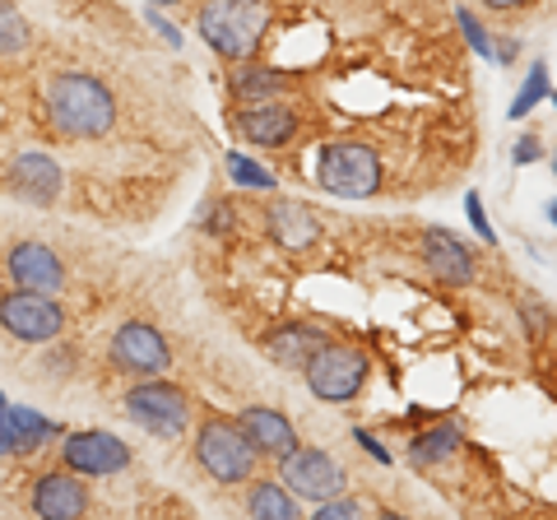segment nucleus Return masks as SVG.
Masks as SVG:
<instances>
[{
	"label": "nucleus",
	"instance_id": "obj_6",
	"mask_svg": "<svg viewBox=\"0 0 557 520\" xmlns=\"http://www.w3.org/2000/svg\"><path fill=\"white\" fill-rule=\"evenodd\" d=\"M126 413L145 432H153V437H177L190 423V400L172 381H145V386H135L126 395Z\"/></svg>",
	"mask_w": 557,
	"mask_h": 520
},
{
	"label": "nucleus",
	"instance_id": "obj_38",
	"mask_svg": "<svg viewBox=\"0 0 557 520\" xmlns=\"http://www.w3.org/2000/svg\"><path fill=\"white\" fill-rule=\"evenodd\" d=\"M153 5H172V0H153Z\"/></svg>",
	"mask_w": 557,
	"mask_h": 520
},
{
	"label": "nucleus",
	"instance_id": "obj_22",
	"mask_svg": "<svg viewBox=\"0 0 557 520\" xmlns=\"http://www.w3.org/2000/svg\"><path fill=\"white\" fill-rule=\"evenodd\" d=\"M548 94H553L548 65H544V61H534V65H530V75L520 79V94L511 98V112H507V116H516V121H520V116H530V112H534V108H539V102H544Z\"/></svg>",
	"mask_w": 557,
	"mask_h": 520
},
{
	"label": "nucleus",
	"instance_id": "obj_1",
	"mask_svg": "<svg viewBox=\"0 0 557 520\" xmlns=\"http://www.w3.org/2000/svg\"><path fill=\"white\" fill-rule=\"evenodd\" d=\"M47 112L57 121V131L70 140H94V135H108L116 121V102L112 89L94 75H65L51 84L47 94Z\"/></svg>",
	"mask_w": 557,
	"mask_h": 520
},
{
	"label": "nucleus",
	"instance_id": "obj_21",
	"mask_svg": "<svg viewBox=\"0 0 557 520\" xmlns=\"http://www.w3.org/2000/svg\"><path fill=\"white\" fill-rule=\"evenodd\" d=\"M409 450H413L418 465H437V460H446V456H456L460 450V428H450V423L432 428V432H423V437H413Z\"/></svg>",
	"mask_w": 557,
	"mask_h": 520
},
{
	"label": "nucleus",
	"instance_id": "obj_34",
	"mask_svg": "<svg viewBox=\"0 0 557 520\" xmlns=\"http://www.w3.org/2000/svg\"><path fill=\"white\" fill-rule=\"evenodd\" d=\"M149 20H153V28H159V33H163V38H168V47H182V33H177V28H172L168 20H159V14H149Z\"/></svg>",
	"mask_w": 557,
	"mask_h": 520
},
{
	"label": "nucleus",
	"instance_id": "obj_12",
	"mask_svg": "<svg viewBox=\"0 0 557 520\" xmlns=\"http://www.w3.org/2000/svg\"><path fill=\"white\" fill-rule=\"evenodd\" d=\"M237 428L247 432V442L256 446V456L288 460L293 450H298V432H293L288 413H278V409H265V405L242 409V423H237Z\"/></svg>",
	"mask_w": 557,
	"mask_h": 520
},
{
	"label": "nucleus",
	"instance_id": "obj_26",
	"mask_svg": "<svg viewBox=\"0 0 557 520\" xmlns=\"http://www.w3.org/2000/svg\"><path fill=\"white\" fill-rule=\"evenodd\" d=\"M456 24H460V33H465V42L474 47L483 61H493V38L483 33V24L474 20V14H469V10H456Z\"/></svg>",
	"mask_w": 557,
	"mask_h": 520
},
{
	"label": "nucleus",
	"instance_id": "obj_17",
	"mask_svg": "<svg viewBox=\"0 0 557 520\" xmlns=\"http://www.w3.org/2000/svg\"><path fill=\"white\" fill-rule=\"evenodd\" d=\"M237 131L260 149H278L298 135V112L278 108V102H260V108H247L237 116Z\"/></svg>",
	"mask_w": 557,
	"mask_h": 520
},
{
	"label": "nucleus",
	"instance_id": "obj_11",
	"mask_svg": "<svg viewBox=\"0 0 557 520\" xmlns=\"http://www.w3.org/2000/svg\"><path fill=\"white\" fill-rule=\"evenodd\" d=\"M10 280L20 284L24 293H61L65 288V265L61 256L42 247V242H20V247L10 251Z\"/></svg>",
	"mask_w": 557,
	"mask_h": 520
},
{
	"label": "nucleus",
	"instance_id": "obj_28",
	"mask_svg": "<svg viewBox=\"0 0 557 520\" xmlns=\"http://www.w3.org/2000/svg\"><path fill=\"white\" fill-rule=\"evenodd\" d=\"M465 214H469V228H474L483 242H497V233H493V223H487V214H483V200L469 190L465 196Z\"/></svg>",
	"mask_w": 557,
	"mask_h": 520
},
{
	"label": "nucleus",
	"instance_id": "obj_32",
	"mask_svg": "<svg viewBox=\"0 0 557 520\" xmlns=\"http://www.w3.org/2000/svg\"><path fill=\"white\" fill-rule=\"evenodd\" d=\"M520 311H525V331H530V335H539V331H544V311H539L530 298L520 302Z\"/></svg>",
	"mask_w": 557,
	"mask_h": 520
},
{
	"label": "nucleus",
	"instance_id": "obj_37",
	"mask_svg": "<svg viewBox=\"0 0 557 520\" xmlns=\"http://www.w3.org/2000/svg\"><path fill=\"white\" fill-rule=\"evenodd\" d=\"M376 520H405V516H391V511H386V516H376Z\"/></svg>",
	"mask_w": 557,
	"mask_h": 520
},
{
	"label": "nucleus",
	"instance_id": "obj_9",
	"mask_svg": "<svg viewBox=\"0 0 557 520\" xmlns=\"http://www.w3.org/2000/svg\"><path fill=\"white\" fill-rule=\"evenodd\" d=\"M61 460L70 474H116L131 465V446L112 437V432H70L65 446H61Z\"/></svg>",
	"mask_w": 557,
	"mask_h": 520
},
{
	"label": "nucleus",
	"instance_id": "obj_7",
	"mask_svg": "<svg viewBox=\"0 0 557 520\" xmlns=\"http://www.w3.org/2000/svg\"><path fill=\"white\" fill-rule=\"evenodd\" d=\"M284 488L293 497H302V502H335L344 497V470L335 465V456L330 450H317V446H298L293 456L284 460Z\"/></svg>",
	"mask_w": 557,
	"mask_h": 520
},
{
	"label": "nucleus",
	"instance_id": "obj_27",
	"mask_svg": "<svg viewBox=\"0 0 557 520\" xmlns=\"http://www.w3.org/2000/svg\"><path fill=\"white\" fill-rule=\"evenodd\" d=\"M311 520H362V502L354 497H335V502H321Z\"/></svg>",
	"mask_w": 557,
	"mask_h": 520
},
{
	"label": "nucleus",
	"instance_id": "obj_23",
	"mask_svg": "<svg viewBox=\"0 0 557 520\" xmlns=\"http://www.w3.org/2000/svg\"><path fill=\"white\" fill-rule=\"evenodd\" d=\"M33 42V28L10 0H0V57H24Z\"/></svg>",
	"mask_w": 557,
	"mask_h": 520
},
{
	"label": "nucleus",
	"instance_id": "obj_14",
	"mask_svg": "<svg viewBox=\"0 0 557 520\" xmlns=\"http://www.w3.org/2000/svg\"><path fill=\"white\" fill-rule=\"evenodd\" d=\"M265 223H270V237L284 251H307V247H317V237H321V219L311 214L302 200H274Z\"/></svg>",
	"mask_w": 557,
	"mask_h": 520
},
{
	"label": "nucleus",
	"instance_id": "obj_31",
	"mask_svg": "<svg viewBox=\"0 0 557 520\" xmlns=\"http://www.w3.org/2000/svg\"><path fill=\"white\" fill-rule=\"evenodd\" d=\"M0 450L5 456H14V432H10V400L0 395Z\"/></svg>",
	"mask_w": 557,
	"mask_h": 520
},
{
	"label": "nucleus",
	"instance_id": "obj_35",
	"mask_svg": "<svg viewBox=\"0 0 557 520\" xmlns=\"http://www.w3.org/2000/svg\"><path fill=\"white\" fill-rule=\"evenodd\" d=\"M483 5H493V10H520V5H530V0H483Z\"/></svg>",
	"mask_w": 557,
	"mask_h": 520
},
{
	"label": "nucleus",
	"instance_id": "obj_19",
	"mask_svg": "<svg viewBox=\"0 0 557 520\" xmlns=\"http://www.w3.org/2000/svg\"><path fill=\"white\" fill-rule=\"evenodd\" d=\"M247 511H251V520H302L298 497H293L278 479H260L256 483L251 497H247Z\"/></svg>",
	"mask_w": 557,
	"mask_h": 520
},
{
	"label": "nucleus",
	"instance_id": "obj_39",
	"mask_svg": "<svg viewBox=\"0 0 557 520\" xmlns=\"http://www.w3.org/2000/svg\"><path fill=\"white\" fill-rule=\"evenodd\" d=\"M553 108H557V94H553Z\"/></svg>",
	"mask_w": 557,
	"mask_h": 520
},
{
	"label": "nucleus",
	"instance_id": "obj_20",
	"mask_svg": "<svg viewBox=\"0 0 557 520\" xmlns=\"http://www.w3.org/2000/svg\"><path fill=\"white\" fill-rule=\"evenodd\" d=\"M10 432H14V456H33L42 442L61 437V428L47 423L42 413H33L28 405H10Z\"/></svg>",
	"mask_w": 557,
	"mask_h": 520
},
{
	"label": "nucleus",
	"instance_id": "obj_33",
	"mask_svg": "<svg viewBox=\"0 0 557 520\" xmlns=\"http://www.w3.org/2000/svg\"><path fill=\"white\" fill-rule=\"evenodd\" d=\"M516 57H520V47L511 38H502V47H493V61H502V65H511Z\"/></svg>",
	"mask_w": 557,
	"mask_h": 520
},
{
	"label": "nucleus",
	"instance_id": "obj_30",
	"mask_svg": "<svg viewBox=\"0 0 557 520\" xmlns=\"http://www.w3.org/2000/svg\"><path fill=\"white\" fill-rule=\"evenodd\" d=\"M354 442H358L362 450H372V460H376V465H391V450L381 446V442L372 437V432H362V428H358V432H354Z\"/></svg>",
	"mask_w": 557,
	"mask_h": 520
},
{
	"label": "nucleus",
	"instance_id": "obj_5",
	"mask_svg": "<svg viewBox=\"0 0 557 520\" xmlns=\"http://www.w3.org/2000/svg\"><path fill=\"white\" fill-rule=\"evenodd\" d=\"M317 182L330 190V196L368 200L381 186V163L368 145H330L317 163Z\"/></svg>",
	"mask_w": 557,
	"mask_h": 520
},
{
	"label": "nucleus",
	"instance_id": "obj_15",
	"mask_svg": "<svg viewBox=\"0 0 557 520\" xmlns=\"http://www.w3.org/2000/svg\"><path fill=\"white\" fill-rule=\"evenodd\" d=\"M10 186H14V196L28 205H51L61 190V168H57V159H47V153H20V159L10 163Z\"/></svg>",
	"mask_w": 557,
	"mask_h": 520
},
{
	"label": "nucleus",
	"instance_id": "obj_4",
	"mask_svg": "<svg viewBox=\"0 0 557 520\" xmlns=\"http://www.w3.org/2000/svg\"><path fill=\"white\" fill-rule=\"evenodd\" d=\"M368 381V354L354 344H325V349L307 362V386L325 405H348Z\"/></svg>",
	"mask_w": 557,
	"mask_h": 520
},
{
	"label": "nucleus",
	"instance_id": "obj_8",
	"mask_svg": "<svg viewBox=\"0 0 557 520\" xmlns=\"http://www.w3.org/2000/svg\"><path fill=\"white\" fill-rule=\"evenodd\" d=\"M0 325L14 335V339H28V344H47L61 335V307L51 302V293H24L14 288L10 298H0Z\"/></svg>",
	"mask_w": 557,
	"mask_h": 520
},
{
	"label": "nucleus",
	"instance_id": "obj_13",
	"mask_svg": "<svg viewBox=\"0 0 557 520\" xmlns=\"http://www.w3.org/2000/svg\"><path fill=\"white\" fill-rule=\"evenodd\" d=\"M33 511L38 520H79L89 511V488L75 474H42L33 488Z\"/></svg>",
	"mask_w": 557,
	"mask_h": 520
},
{
	"label": "nucleus",
	"instance_id": "obj_24",
	"mask_svg": "<svg viewBox=\"0 0 557 520\" xmlns=\"http://www.w3.org/2000/svg\"><path fill=\"white\" fill-rule=\"evenodd\" d=\"M284 75L278 71H260V65H242V71L233 75V89L242 94V98H260V102H270V98H278V89H284Z\"/></svg>",
	"mask_w": 557,
	"mask_h": 520
},
{
	"label": "nucleus",
	"instance_id": "obj_10",
	"mask_svg": "<svg viewBox=\"0 0 557 520\" xmlns=\"http://www.w3.org/2000/svg\"><path fill=\"white\" fill-rule=\"evenodd\" d=\"M112 362L121 372H131V376H159V372H168L172 354H168V339L153 331V325L126 321L112 335Z\"/></svg>",
	"mask_w": 557,
	"mask_h": 520
},
{
	"label": "nucleus",
	"instance_id": "obj_25",
	"mask_svg": "<svg viewBox=\"0 0 557 520\" xmlns=\"http://www.w3.org/2000/svg\"><path fill=\"white\" fill-rule=\"evenodd\" d=\"M228 177L251 190H274V172H265L256 159H247V153H228Z\"/></svg>",
	"mask_w": 557,
	"mask_h": 520
},
{
	"label": "nucleus",
	"instance_id": "obj_36",
	"mask_svg": "<svg viewBox=\"0 0 557 520\" xmlns=\"http://www.w3.org/2000/svg\"><path fill=\"white\" fill-rule=\"evenodd\" d=\"M548 223H553V228H557V200L548 205Z\"/></svg>",
	"mask_w": 557,
	"mask_h": 520
},
{
	"label": "nucleus",
	"instance_id": "obj_2",
	"mask_svg": "<svg viewBox=\"0 0 557 520\" xmlns=\"http://www.w3.org/2000/svg\"><path fill=\"white\" fill-rule=\"evenodd\" d=\"M200 38L228 61H247L265 38L270 14L260 0H205L200 10Z\"/></svg>",
	"mask_w": 557,
	"mask_h": 520
},
{
	"label": "nucleus",
	"instance_id": "obj_16",
	"mask_svg": "<svg viewBox=\"0 0 557 520\" xmlns=\"http://www.w3.org/2000/svg\"><path fill=\"white\" fill-rule=\"evenodd\" d=\"M423 260H428V270L437 274L442 284H450V288L474 280V256H469L465 242L450 237L446 228H428L423 233Z\"/></svg>",
	"mask_w": 557,
	"mask_h": 520
},
{
	"label": "nucleus",
	"instance_id": "obj_29",
	"mask_svg": "<svg viewBox=\"0 0 557 520\" xmlns=\"http://www.w3.org/2000/svg\"><path fill=\"white\" fill-rule=\"evenodd\" d=\"M511 159H516V168H530V163L539 159V135H520V140H516V153H511Z\"/></svg>",
	"mask_w": 557,
	"mask_h": 520
},
{
	"label": "nucleus",
	"instance_id": "obj_18",
	"mask_svg": "<svg viewBox=\"0 0 557 520\" xmlns=\"http://www.w3.org/2000/svg\"><path fill=\"white\" fill-rule=\"evenodd\" d=\"M325 344H330V339L317 331V325L293 321V325H284V331H274V335L265 339V354L278 362V368H298V372H307V362L317 358Z\"/></svg>",
	"mask_w": 557,
	"mask_h": 520
},
{
	"label": "nucleus",
	"instance_id": "obj_3",
	"mask_svg": "<svg viewBox=\"0 0 557 520\" xmlns=\"http://www.w3.org/2000/svg\"><path fill=\"white\" fill-rule=\"evenodd\" d=\"M196 460L219 483H247L256 474V446L233 419H209L196 432Z\"/></svg>",
	"mask_w": 557,
	"mask_h": 520
}]
</instances>
